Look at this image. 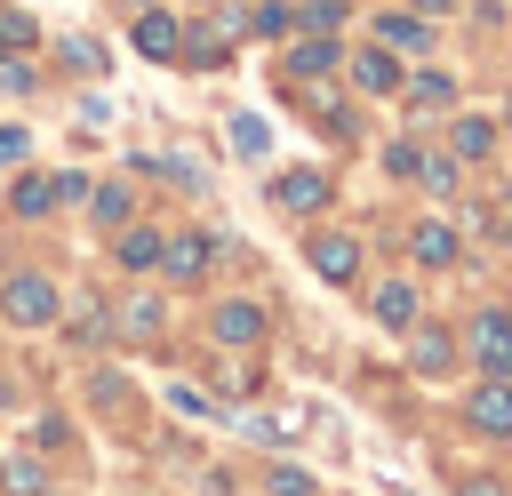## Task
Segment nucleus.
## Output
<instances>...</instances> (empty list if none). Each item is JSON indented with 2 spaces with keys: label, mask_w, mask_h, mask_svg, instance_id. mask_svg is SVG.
Segmentation results:
<instances>
[{
  "label": "nucleus",
  "mask_w": 512,
  "mask_h": 496,
  "mask_svg": "<svg viewBox=\"0 0 512 496\" xmlns=\"http://www.w3.org/2000/svg\"><path fill=\"white\" fill-rule=\"evenodd\" d=\"M336 16H344V0H304V24H312V32H328Z\"/></svg>",
  "instance_id": "obj_25"
},
{
  "label": "nucleus",
  "mask_w": 512,
  "mask_h": 496,
  "mask_svg": "<svg viewBox=\"0 0 512 496\" xmlns=\"http://www.w3.org/2000/svg\"><path fill=\"white\" fill-rule=\"evenodd\" d=\"M48 208H56V184L48 176H24L16 184V216H48Z\"/></svg>",
  "instance_id": "obj_18"
},
{
  "label": "nucleus",
  "mask_w": 512,
  "mask_h": 496,
  "mask_svg": "<svg viewBox=\"0 0 512 496\" xmlns=\"http://www.w3.org/2000/svg\"><path fill=\"white\" fill-rule=\"evenodd\" d=\"M88 208H96V224H128V192H120V184L88 192Z\"/></svg>",
  "instance_id": "obj_20"
},
{
  "label": "nucleus",
  "mask_w": 512,
  "mask_h": 496,
  "mask_svg": "<svg viewBox=\"0 0 512 496\" xmlns=\"http://www.w3.org/2000/svg\"><path fill=\"white\" fill-rule=\"evenodd\" d=\"M464 416H472V432L512 440V376H480V392L464 400Z\"/></svg>",
  "instance_id": "obj_3"
},
{
  "label": "nucleus",
  "mask_w": 512,
  "mask_h": 496,
  "mask_svg": "<svg viewBox=\"0 0 512 496\" xmlns=\"http://www.w3.org/2000/svg\"><path fill=\"white\" fill-rule=\"evenodd\" d=\"M384 48H416V56H424V48H432V24H424L416 8H400V16H384Z\"/></svg>",
  "instance_id": "obj_15"
},
{
  "label": "nucleus",
  "mask_w": 512,
  "mask_h": 496,
  "mask_svg": "<svg viewBox=\"0 0 512 496\" xmlns=\"http://www.w3.org/2000/svg\"><path fill=\"white\" fill-rule=\"evenodd\" d=\"M32 88H40V72L24 56H0V96H32Z\"/></svg>",
  "instance_id": "obj_19"
},
{
  "label": "nucleus",
  "mask_w": 512,
  "mask_h": 496,
  "mask_svg": "<svg viewBox=\"0 0 512 496\" xmlns=\"http://www.w3.org/2000/svg\"><path fill=\"white\" fill-rule=\"evenodd\" d=\"M504 320H512V312H504Z\"/></svg>",
  "instance_id": "obj_30"
},
{
  "label": "nucleus",
  "mask_w": 512,
  "mask_h": 496,
  "mask_svg": "<svg viewBox=\"0 0 512 496\" xmlns=\"http://www.w3.org/2000/svg\"><path fill=\"white\" fill-rule=\"evenodd\" d=\"M376 320H384V328H408V320H416V288H408V280L376 288Z\"/></svg>",
  "instance_id": "obj_17"
},
{
  "label": "nucleus",
  "mask_w": 512,
  "mask_h": 496,
  "mask_svg": "<svg viewBox=\"0 0 512 496\" xmlns=\"http://www.w3.org/2000/svg\"><path fill=\"white\" fill-rule=\"evenodd\" d=\"M408 360H416V376H448L456 344H448V336H440V328H432V320L416 312V320H408Z\"/></svg>",
  "instance_id": "obj_6"
},
{
  "label": "nucleus",
  "mask_w": 512,
  "mask_h": 496,
  "mask_svg": "<svg viewBox=\"0 0 512 496\" xmlns=\"http://www.w3.org/2000/svg\"><path fill=\"white\" fill-rule=\"evenodd\" d=\"M472 360H480V376H512V320L504 312L472 320Z\"/></svg>",
  "instance_id": "obj_5"
},
{
  "label": "nucleus",
  "mask_w": 512,
  "mask_h": 496,
  "mask_svg": "<svg viewBox=\"0 0 512 496\" xmlns=\"http://www.w3.org/2000/svg\"><path fill=\"white\" fill-rule=\"evenodd\" d=\"M416 8H424V16H440V8H456V0H416Z\"/></svg>",
  "instance_id": "obj_27"
},
{
  "label": "nucleus",
  "mask_w": 512,
  "mask_h": 496,
  "mask_svg": "<svg viewBox=\"0 0 512 496\" xmlns=\"http://www.w3.org/2000/svg\"><path fill=\"white\" fill-rule=\"evenodd\" d=\"M0 312H8L16 328H48V320H56V280H48V272H8V280H0Z\"/></svg>",
  "instance_id": "obj_1"
},
{
  "label": "nucleus",
  "mask_w": 512,
  "mask_h": 496,
  "mask_svg": "<svg viewBox=\"0 0 512 496\" xmlns=\"http://www.w3.org/2000/svg\"><path fill=\"white\" fill-rule=\"evenodd\" d=\"M208 256H216V240H208V232H184V240H168V248H160L168 280H200V272H208Z\"/></svg>",
  "instance_id": "obj_7"
},
{
  "label": "nucleus",
  "mask_w": 512,
  "mask_h": 496,
  "mask_svg": "<svg viewBox=\"0 0 512 496\" xmlns=\"http://www.w3.org/2000/svg\"><path fill=\"white\" fill-rule=\"evenodd\" d=\"M272 200H280V208H288V216H320V208H328V200H336V184H328V176H320V168H288V176H280V184H272Z\"/></svg>",
  "instance_id": "obj_4"
},
{
  "label": "nucleus",
  "mask_w": 512,
  "mask_h": 496,
  "mask_svg": "<svg viewBox=\"0 0 512 496\" xmlns=\"http://www.w3.org/2000/svg\"><path fill=\"white\" fill-rule=\"evenodd\" d=\"M128 40H136L144 56H176V40H184V24H176V16H160V8H144V16L128 24Z\"/></svg>",
  "instance_id": "obj_9"
},
{
  "label": "nucleus",
  "mask_w": 512,
  "mask_h": 496,
  "mask_svg": "<svg viewBox=\"0 0 512 496\" xmlns=\"http://www.w3.org/2000/svg\"><path fill=\"white\" fill-rule=\"evenodd\" d=\"M504 248H512V216H504Z\"/></svg>",
  "instance_id": "obj_29"
},
{
  "label": "nucleus",
  "mask_w": 512,
  "mask_h": 496,
  "mask_svg": "<svg viewBox=\"0 0 512 496\" xmlns=\"http://www.w3.org/2000/svg\"><path fill=\"white\" fill-rule=\"evenodd\" d=\"M208 336H216V344H256V336H264V312H256V304H216V312H208Z\"/></svg>",
  "instance_id": "obj_8"
},
{
  "label": "nucleus",
  "mask_w": 512,
  "mask_h": 496,
  "mask_svg": "<svg viewBox=\"0 0 512 496\" xmlns=\"http://www.w3.org/2000/svg\"><path fill=\"white\" fill-rule=\"evenodd\" d=\"M224 40H232V16H224V24H192V32L176 40V64H224Z\"/></svg>",
  "instance_id": "obj_10"
},
{
  "label": "nucleus",
  "mask_w": 512,
  "mask_h": 496,
  "mask_svg": "<svg viewBox=\"0 0 512 496\" xmlns=\"http://www.w3.org/2000/svg\"><path fill=\"white\" fill-rule=\"evenodd\" d=\"M304 264H312L328 288H352V280H360V240H344V232H312V240H304Z\"/></svg>",
  "instance_id": "obj_2"
},
{
  "label": "nucleus",
  "mask_w": 512,
  "mask_h": 496,
  "mask_svg": "<svg viewBox=\"0 0 512 496\" xmlns=\"http://www.w3.org/2000/svg\"><path fill=\"white\" fill-rule=\"evenodd\" d=\"M272 496H312V480H304V472H288V464H280V472H272Z\"/></svg>",
  "instance_id": "obj_26"
},
{
  "label": "nucleus",
  "mask_w": 512,
  "mask_h": 496,
  "mask_svg": "<svg viewBox=\"0 0 512 496\" xmlns=\"http://www.w3.org/2000/svg\"><path fill=\"white\" fill-rule=\"evenodd\" d=\"M408 176H416L432 200H448V192H456V152H416V168H408Z\"/></svg>",
  "instance_id": "obj_13"
},
{
  "label": "nucleus",
  "mask_w": 512,
  "mask_h": 496,
  "mask_svg": "<svg viewBox=\"0 0 512 496\" xmlns=\"http://www.w3.org/2000/svg\"><path fill=\"white\" fill-rule=\"evenodd\" d=\"M160 248H168L160 232H136V224L120 232V264H128V272H152V264H160Z\"/></svg>",
  "instance_id": "obj_16"
},
{
  "label": "nucleus",
  "mask_w": 512,
  "mask_h": 496,
  "mask_svg": "<svg viewBox=\"0 0 512 496\" xmlns=\"http://www.w3.org/2000/svg\"><path fill=\"white\" fill-rule=\"evenodd\" d=\"M488 144H496V128H488V120H456V152H464V160H472V152H488Z\"/></svg>",
  "instance_id": "obj_24"
},
{
  "label": "nucleus",
  "mask_w": 512,
  "mask_h": 496,
  "mask_svg": "<svg viewBox=\"0 0 512 496\" xmlns=\"http://www.w3.org/2000/svg\"><path fill=\"white\" fill-rule=\"evenodd\" d=\"M32 40H40V24L16 16V8H0V48H32Z\"/></svg>",
  "instance_id": "obj_22"
},
{
  "label": "nucleus",
  "mask_w": 512,
  "mask_h": 496,
  "mask_svg": "<svg viewBox=\"0 0 512 496\" xmlns=\"http://www.w3.org/2000/svg\"><path fill=\"white\" fill-rule=\"evenodd\" d=\"M344 56H352V48H344ZM352 80H360V88H376V96H384V88H400L392 48H360V56H352Z\"/></svg>",
  "instance_id": "obj_11"
},
{
  "label": "nucleus",
  "mask_w": 512,
  "mask_h": 496,
  "mask_svg": "<svg viewBox=\"0 0 512 496\" xmlns=\"http://www.w3.org/2000/svg\"><path fill=\"white\" fill-rule=\"evenodd\" d=\"M336 64H344V48H336V40H296V48H288V72H296V80L336 72Z\"/></svg>",
  "instance_id": "obj_12"
},
{
  "label": "nucleus",
  "mask_w": 512,
  "mask_h": 496,
  "mask_svg": "<svg viewBox=\"0 0 512 496\" xmlns=\"http://www.w3.org/2000/svg\"><path fill=\"white\" fill-rule=\"evenodd\" d=\"M464 496H504V488H488V480H472V488H464Z\"/></svg>",
  "instance_id": "obj_28"
},
{
  "label": "nucleus",
  "mask_w": 512,
  "mask_h": 496,
  "mask_svg": "<svg viewBox=\"0 0 512 496\" xmlns=\"http://www.w3.org/2000/svg\"><path fill=\"white\" fill-rule=\"evenodd\" d=\"M120 312H128V336H160V304L152 296H128Z\"/></svg>",
  "instance_id": "obj_21"
},
{
  "label": "nucleus",
  "mask_w": 512,
  "mask_h": 496,
  "mask_svg": "<svg viewBox=\"0 0 512 496\" xmlns=\"http://www.w3.org/2000/svg\"><path fill=\"white\" fill-rule=\"evenodd\" d=\"M448 96H456V88H448V80H440V72H424V80H416V88H408V104H424V112H440V104H448Z\"/></svg>",
  "instance_id": "obj_23"
},
{
  "label": "nucleus",
  "mask_w": 512,
  "mask_h": 496,
  "mask_svg": "<svg viewBox=\"0 0 512 496\" xmlns=\"http://www.w3.org/2000/svg\"><path fill=\"white\" fill-rule=\"evenodd\" d=\"M408 248H416V264H456V232L432 216V224H416L408 232Z\"/></svg>",
  "instance_id": "obj_14"
}]
</instances>
